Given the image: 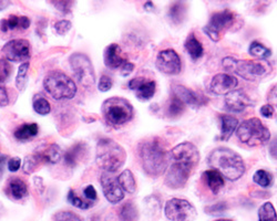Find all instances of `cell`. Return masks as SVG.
Listing matches in <instances>:
<instances>
[{
    "mask_svg": "<svg viewBox=\"0 0 277 221\" xmlns=\"http://www.w3.org/2000/svg\"><path fill=\"white\" fill-rule=\"evenodd\" d=\"M209 165L228 180L240 179L245 173L241 156L229 148H216L209 156Z\"/></svg>",
    "mask_w": 277,
    "mask_h": 221,
    "instance_id": "obj_1",
    "label": "cell"
},
{
    "mask_svg": "<svg viewBox=\"0 0 277 221\" xmlns=\"http://www.w3.org/2000/svg\"><path fill=\"white\" fill-rule=\"evenodd\" d=\"M120 218L122 221H135L137 219L136 207L131 201L122 206L120 210Z\"/></svg>",
    "mask_w": 277,
    "mask_h": 221,
    "instance_id": "obj_34",
    "label": "cell"
},
{
    "mask_svg": "<svg viewBox=\"0 0 277 221\" xmlns=\"http://www.w3.org/2000/svg\"><path fill=\"white\" fill-rule=\"evenodd\" d=\"M71 69L81 86L90 89L96 83V74L89 58L83 53H75L70 57Z\"/></svg>",
    "mask_w": 277,
    "mask_h": 221,
    "instance_id": "obj_8",
    "label": "cell"
},
{
    "mask_svg": "<svg viewBox=\"0 0 277 221\" xmlns=\"http://www.w3.org/2000/svg\"><path fill=\"white\" fill-rule=\"evenodd\" d=\"M52 5H54L55 7L58 8L61 12L67 14V12H69L71 9L72 2H54L52 3Z\"/></svg>",
    "mask_w": 277,
    "mask_h": 221,
    "instance_id": "obj_45",
    "label": "cell"
},
{
    "mask_svg": "<svg viewBox=\"0 0 277 221\" xmlns=\"http://www.w3.org/2000/svg\"><path fill=\"white\" fill-rule=\"evenodd\" d=\"M28 69H29V62L22 63L18 70L17 79H16V86L19 91H24L27 87L28 83Z\"/></svg>",
    "mask_w": 277,
    "mask_h": 221,
    "instance_id": "obj_33",
    "label": "cell"
},
{
    "mask_svg": "<svg viewBox=\"0 0 277 221\" xmlns=\"http://www.w3.org/2000/svg\"><path fill=\"white\" fill-rule=\"evenodd\" d=\"M186 104H184L182 101H180L177 97L173 96L172 101H171V103L169 104V114L171 116H177V115H181L183 113L184 110V106Z\"/></svg>",
    "mask_w": 277,
    "mask_h": 221,
    "instance_id": "obj_38",
    "label": "cell"
},
{
    "mask_svg": "<svg viewBox=\"0 0 277 221\" xmlns=\"http://www.w3.org/2000/svg\"><path fill=\"white\" fill-rule=\"evenodd\" d=\"M253 179H254V181L257 185H260V186L264 187V188L270 187V185H272V183H273L272 175H270V173L264 171V170L257 171L254 174Z\"/></svg>",
    "mask_w": 277,
    "mask_h": 221,
    "instance_id": "obj_35",
    "label": "cell"
},
{
    "mask_svg": "<svg viewBox=\"0 0 277 221\" xmlns=\"http://www.w3.org/2000/svg\"><path fill=\"white\" fill-rule=\"evenodd\" d=\"M142 167L150 176H160L168 167V154L156 140L143 142L138 147Z\"/></svg>",
    "mask_w": 277,
    "mask_h": 221,
    "instance_id": "obj_2",
    "label": "cell"
},
{
    "mask_svg": "<svg viewBox=\"0 0 277 221\" xmlns=\"http://www.w3.org/2000/svg\"><path fill=\"white\" fill-rule=\"evenodd\" d=\"M102 114L108 124L120 126L129 122L133 116L131 103L122 97H110L102 104Z\"/></svg>",
    "mask_w": 277,
    "mask_h": 221,
    "instance_id": "obj_7",
    "label": "cell"
},
{
    "mask_svg": "<svg viewBox=\"0 0 277 221\" xmlns=\"http://www.w3.org/2000/svg\"><path fill=\"white\" fill-rule=\"evenodd\" d=\"M9 74H10L9 63L6 60L0 59V83H3L7 80L9 77Z\"/></svg>",
    "mask_w": 277,
    "mask_h": 221,
    "instance_id": "obj_41",
    "label": "cell"
},
{
    "mask_svg": "<svg viewBox=\"0 0 277 221\" xmlns=\"http://www.w3.org/2000/svg\"><path fill=\"white\" fill-rule=\"evenodd\" d=\"M129 88L133 90L136 97L141 101H149L155 93V82L147 81L143 77H136L129 82Z\"/></svg>",
    "mask_w": 277,
    "mask_h": 221,
    "instance_id": "obj_17",
    "label": "cell"
},
{
    "mask_svg": "<svg viewBox=\"0 0 277 221\" xmlns=\"http://www.w3.org/2000/svg\"><path fill=\"white\" fill-rule=\"evenodd\" d=\"M259 221H277V213L273 204L265 203L259 210Z\"/></svg>",
    "mask_w": 277,
    "mask_h": 221,
    "instance_id": "obj_31",
    "label": "cell"
},
{
    "mask_svg": "<svg viewBox=\"0 0 277 221\" xmlns=\"http://www.w3.org/2000/svg\"><path fill=\"white\" fill-rule=\"evenodd\" d=\"M186 48L189 52V54L191 56V58H192L193 60L200 59V58L203 56V52H204L203 45L199 40H197L194 34H191L188 37L187 41H186Z\"/></svg>",
    "mask_w": 277,
    "mask_h": 221,
    "instance_id": "obj_27",
    "label": "cell"
},
{
    "mask_svg": "<svg viewBox=\"0 0 277 221\" xmlns=\"http://www.w3.org/2000/svg\"><path fill=\"white\" fill-rule=\"evenodd\" d=\"M268 100L273 104V105L277 106V84L272 88L268 93Z\"/></svg>",
    "mask_w": 277,
    "mask_h": 221,
    "instance_id": "obj_51",
    "label": "cell"
},
{
    "mask_svg": "<svg viewBox=\"0 0 277 221\" xmlns=\"http://www.w3.org/2000/svg\"><path fill=\"white\" fill-rule=\"evenodd\" d=\"M235 21V14L228 9L222 10L211 17L210 22L204 27V32L212 39L213 41H219L221 34L233 25Z\"/></svg>",
    "mask_w": 277,
    "mask_h": 221,
    "instance_id": "obj_9",
    "label": "cell"
},
{
    "mask_svg": "<svg viewBox=\"0 0 277 221\" xmlns=\"http://www.w3.org/2000/svg\"><path fill=\"white\" fill-rule=\"evenodd\" d=\"M3 54L8 61L28 62L30 59V43L25 39H15L6 43L3 48Z\"/></svg>",
    "mask_w": 277,
    "mask_h": 221,
    "instance_id": "obj_11",
    "label": "cell"
},
{
    "mask_svg": "<svg viewBox=\"0 0 277 221\" xmlns=\"http://www.w3.org/2000/svg\"><path fill=\"white\" fill-rule=\"evenodd\" d=\"M39 164V160L36 157V155H30L28 157H26L24 166H22V171L25 174H31L34 173L35 170L37 168Z\"/></svg>",
    "mask_w": 277,
    "mask_h": 221,
    "instance_id": "obj_39",
    "label": "cell"
},
{
    "mask_svg": "<svg viewBox=\"0 0 277 221\" xmlns=\"http://www.w3.org/2000/svg\"><path fill=\"white\" fill-rule=\"evenodd\" d=\"M223 68L243 77L247 81H257L267 76L272 66L266 61H249V60H237L234 58L227 57L222 61Z\"/></svg>",
    "mask_w": 277,
    "mask_h": 221,
    "instance_id": "obj_4",
    "label": "cell"
},
{
    "mask_svg": "<svg viewBox=\"0 0 277 221\" xmlns=\"http://www.w3.org/2000/svg\"><path fill=\"white\" fill-rule=\"evenodd\" d=\"M35 185H36V187L39 189V192L42 194L43 189H44V187H43V183H42L41 177H35Z\"/></svg>",
    "mask_w": 277,
    "mask_h": 221,
    "instance_id": "obj_53",
    "label": "cell"
},
{
    "mask_svg": "<svg viewBox=\"0 0 277 221\" xmlns=\"http://www.w3.org/2000/svg\"><path fill=\"white\" fill-rule=\"evenodd\" d=\"M83 194H84L85 198H87L89 201H94L97 199V191H96L94 186L90 185L88 187H85L84 190H83Z\"/></svg>",
    "mask_w": 277,
    "mask_h": 221,
    "instance_id": "obj_46",
    "label": "cell"
},
{
    "mask_svg": "<svg viewBox=\"0 0 277 221\" xmlns=\"http://www.w3.org/2000/svg\"><path fill=\"white\" fill-rule=\"evenodd\" d=\"M125 62H127V59L123 56L121 48L117 43H112L105 49L104 63L108 68L117 69L119 67H122V64Z\"/></svg>",
    "mask_w": 277,
    "mask_h": 221,
    "instance_id": "obj_20",
    "label": "cell"
},
{
    "mask_svg": "<svg viewBox=\"0 0 277 221\" xmlns=\"http://www.w3.org/2000/svg\"><path fill=\"white\" fill-rule=\"evenodd\" d=\"M112 80L111 77H109L108 75H102L100 77V81H99V90L101 91V92H107L111 88H112Z\"/></svg>",
    "mask_w": 277,
    "mask_h": 221,
    "instance_id": "obj_44",
    "label": "cell"
},
{
    "mask_svg": "<svg viewBox=\"0 0 277 221\" xmlns=\"http://www.w3.org/2000/svg\"><path fill=\"white\" fill-rule=\"evenodd\" d=\"M221 140L226 142L233 135L235 129L239 127V121L232 115H221Z\"/></svg>",
    "mask_w": 277,
    "mask_h": 221,
    "instance_id": "obj_23",
    "label": "cell"
},
{
    "mask_svg": "<svg viewBox=\"0 0 277 221\" xmlns=\"http://www.w3.org/2000/svg\"><path fill=\"white\" fill-rule=\"evenodd\" d=\"M216 221H232V220H229V219H219V220H216Z\"/></svg>",
    "mask_w": 277,
    "mask_h": 221,
    "instance_id": "obj_56",
    "label": "cell"
},
{
    "mask_svg": "<svg viewBox=\"0 0 277 221\" xmlns=\"http://www.w3.org/2000/svg\"><path fill=\"white\" fill-rule=\"evenodd\" d=\"M269 154L273 158L277 159V137L270 142L269 144Z\"/></svg>",
    "mask_w": 277,
    "mask_h": 221,
    "instance_id": "obj_52",
    "label": "cell"
},
{
    "mask_svg": "<svg viewBox=\"0 0 277 221\" xmlns=\"http://www.w3.org/2000/svg\"><path fill=\"white\" fill-rule=\"evenodd\" d=\"M20 165H21V160H20V158H18V157L11 158L8 161V167H9L10 172H14V173L17 172L19 168H20Z\"/></svg>",
    "mask_w": 277,
    "mask_h": 221,
    "instance_id": "obj_47",
    "label": "cell"
},
{
    "mask_svg": "<svg viewBox=\"0 0 277 221\" xmlns=\"http://www.w3.org/2000/svg\"><path fill=\"white\" fill-rule=\"evenodd\" d=\"M194 168L190 165L183 164V162H175L172 161V165L169 168L167 177H166V184L172 188V189H177L187 184L191 173Z\"/></svg>",
    "mask_w": 277,
    "mask_h": 221,
    "instance_id": "obj_13",
    "label": "cell"
},
{
    "mask_svg": "<svg viewBox=\"0 0 277 221\" xmlns=\"http://www.w3.org/2000/svg\"><path fill=\"white\" fill-rule=\"evenodd\" d=\"M68 200L71 205H74L75 207L79 208V209H89L90 207L94 206L92 201H85L82 198L78 197L77 195L74 191H69L68 194Z\"/></svg>",
    "mask_w": 277,
    "mask_h": 221,
    "instance_id": "obj_36",
    "label": "cell"
},
{
    "mask_svg": "<svg viewBox=\"0 0 277 221\" xmlns=\"http://www.w3.org/2000/svg\"><path fill=\"white\" fill-rule=\"evenodd\" d=\"M38 134V125L36 123H30V124H24L18 127L15 131V137L20 141L29 140Z\"/></svg>",
    "mask_w": 277,
    "mask_h": 221,
    "instance_id": "obj_28",
    "label": "cell"
},
{
    "mask_svg": "<svg viewBox=\"0 0 277 221\" xmlns=\"http://www.w3.org/2000/svg\"><path fill=\"white\" fill-rule=\"evenodd\" d=\"M261 114L265 118H272L274 114V107L270 105V104H266V105H263L261 108Z\"/></svg>",
    "mask_w": 277,
    "mask_h": 221,
    "instance_id": "obj_50",
    "label": "cell"
},
{
    "mask_svg": "<svg viewBox=\"0 0 277 221\" xmlns=\"http://www.w3.org/2000/svg\"><path fill=\"white\" fill-rule=\"evenodd\" d=\"M224 103L229 112L233 113H240L252 104L249 97L241 90H234L233 92L228 93Z\"/></svg>",
    "mask_w": 277,
    "mask_h": 221,
    "instance_id": "obj_18",
    "label": "cell"
},
{
    "mask_svg": "<svg viewBox=\"0 0 277 221\" xmlns=\"http://www.w3.org/2000/svg\"><path fill=\"white\" fill-rule=\"evenodd\" d=\"M248 52L250 56L259 58V59H267V58L272 56V51H270L268 48L264 47L262 43L256 42V41L250 43Z\"/></svg>",
    "mask_w": 277,
    "mask_h": 221,
    "instance_id": "obj_32",
    "label": "cell"
},
{
    "mask_svg": "<svg viewBox=\"0 0 277 221\" xmlns=\"http://www.w3.org/2000/svg\"><path fill=\"white\" fill-rule=\"evenodd\" d=\"M173 94L184 104H189V105L201 106L206 102L205 100H204L203 96L197 94L196 92H194V91L182 86H174Z\"/></svg>",
    "mask_w": 277,
    "mask_h": 221,
    "instance_id": "obj_19",
    "label": "cell"
},
{
    "mask_svg": "<svg viewBox=\"0 0 277 221\" xmlns=\"http://www.w3.org/2000/svg\"><path fill=\"white\" fill-rule=\"evenodd\" d=\"M10 5L9 2H5V0H0V10H4L6 7Z\"/></svg>",
    "mask_w": 277,
    "mask_h": 221,
    "instance_id": "obj_55",
    "label": "cell"
},
{
    "mask_svg": "<svg viewBox=\"0 0 277 221\" xmlns=\"http://www.w3.org/2000/svg\"><path fill=\"white\" fill-rule=\"evenodd\" d=\"M236 135L242 143L252 147L266 144L270 139L268 128L255 118L243 121L237 127Z\"/></svg>",
    "mask_w": 277,
    "mask_h": 221,
    "instance_id": "obj_6",
    "label": "cell"
},
{
    "mask_svg": "<svg viewBox=\"0 0 277 221\" xmlns=\"http://www.w3.org/2000/svg\"><path fill=\"white\" fill-rule=\"evenodd\" d=\"M34 108L36 112L40 115H47L51 110L50 103L45 100L44 97H38V99H35Z\"/></svg>",
    "mask_w": 277,
    "mask_h": 221,
    "instance_id": "obj_37",
    "label": "cell"
},
{
    "mask_svg": "<svg viewBox=\"0 0 277 221\" xmlns=\"http://www.w3.org/2000/svg\"><path fill=\"white\" fill-rule=\"evenodd\" d=\"M156 67L161 72L169 75H176L181 72L182 63L179 54L172 49L161 51L156 58Z\"/></svg>",
    "mask_w": 277,
    "mask_h": 221,
    "instance_id": "obj_14",
    "label": "cell"
},
{
    "mask_svg": "<svg viewBox=\"0 0 277 221\" xmlns=\"http://www.w3.org/2000/svg\"><path fill=\"white\" fill-rule=\"evenodd\" d=\"M203 176L205 178L206 185L213 194H217L224 187V178L219 172L210 170L204 173Z\"/></svg>",
    "mask_w": 277,
    "mask_h": 221,
    "instance_id": "obj_24",
    "label": "cell"
},
{
    "mask_svg": "<svg viewBox=\"0 0 277 221\" xmlns=\"http://www.w3.org/2000/svg\"><path fill=\"white\" fill-rule=\"evenodd\" d=\"M30 25V19L28 17H18V16H9L7 19H4L0 22V29L4 32H7L15 29H28Z\"/></svg>",
    "mask_w": 277,
    "mask_h": 221,
    "instance_id": "obj_22",
    "label": "cell"
},
{
    "mask_svg": "<svg viewBox=\"0 0 277 221\" xmlns=\"http://www.w3.org/2000/svg\"><path fill=\"white\" fill-rule=\"evenodd\" d=\"M43 87L55 100L74 99L77 93V86L74 80L60 71H51L45 75Z\"/></svg>",
    "mask_w": 277,
    "mask_h": 221,
    "instance_id": "obj_5",
    "label": "cell"
},
{
    "mask_svg": "<svg viewBox=\"0 0 277 221\" xmlns=\"http://www.w3.org/2000/svg\"><path fill=\"white\" fill-rule=\"evenodd\" d=\"M56 221H82V219L78 214L71 211H60L56 213L55 216Z\"/></svg>",
    "mask_w": 277,
    "mask_h": 221,
    "instance_id": "obj_40",
    "label": "cell"
},
{
    "mask_svg": "<svg viewBox=\"0 0 277 221\" xmlns=\"http://www.w3.org/2000/svg\"><path fill=\"white\" fill-rule=\"evenodd\" d=\"M170 155L172 161L183 162V164L190 165L193 168L199 164L200 160L199 149L190 142H184L175 146L172 151H171Z\"/></svg>",
    "mask_w": 277,
    "mask_h": 221,
    "instance_id": "obj_12",
    "label": "cell"
},
{
    "mask_svg": "<svg viewBox=\"0 0 277 221\" xmlns=\"http://www.w3.org/2000/svg\"><path fill=\"white\" fill-rule=\"evenodd\" d=\"M5 160H6L5 156H4V157H0V179H2L3 173H4V164H5Z\"/></svg>",
    "mask_w": 277,
    "mask_h": 221,
    "instance_id": "obj_54",
    "label": "cell"
},
{
    "mask_svg": "<svg viewBox=\"0 0 277 221\" xmlns=\"http://www.w3.org/2000/svg\"><path fill=\"white\" fill-rule=\"evenodd\" d=\"M102 190L105 198L111 204H118L124 198V194L121 186L118 183V178L108 176L107 174H103L101 176Z\"/></svg>",
    "mask_w": 277,
    "mask_h": 221,
    "instance_id": "obj_15",
    "label": "cell"
},
{
    "mask_svg": "<svg viewBox=\"0 0 277 221\" xmlns=\"http://www.w3.org/2000/svg\"><path fill=\"white\" fill-rule=\"evenodd\" d=\"M85 153V145L82 143L76 144L74 147H71L69 151L64 154V162L65 165L69 167H75L78 161L83 157V154Z\"/></svg>",
    "mask_w": 277,
    "mask_h": 221,
    "instance_id": "obj_25",
    "label": "cell"
},
{
    "mask_svg": "<svg viewBox=\"0 0 277 221\" xmlns=\"http://www.w3.org/2000/svg\"><path fill=\"white\" fill-rule=\"evenodd\" d=\"M9 103V99H8V94L7 91L4 88H0V107L7 106Z\"/></svg>",
    "mask_w": 277,
    "mask_h": 221,
    "instance_id": "obj_49",
    "label": "cell"
},
{
    "mask_svg": "<svg viewBox=\"0 0 277 221\" xmlns=\"http://www.w3.org/2000/svg\"><path fill=\"white\" fill-rule=\"evenodd\" d=\"M97 165L108 173H114L127 159L124 148L110 139H102L97 145Z\"/></svg>",
    "mask_w": 277,
    "mask_h": 221,
    "instance_id": "obj_3",
    "label": "cell"
},
{
    "mask_svg": "<svg viewBox=\"0 0 277 221\" xmlns=\"http://www.w3.org/2000/svg\"><path fill=\"white\" fill-rule=\"evenodd\" d=\"M184 15H186V6L183 3H174L169 9V17L175 24L183 21Z\"/></svg>",
    "mask_w": 277,
    "mask_h": 221,
    "instance_id": "obj_30",
    "label": "cell"
},
{
    "mask_svg": "<svg viewBox=\"0 0 277 221\" xmlns=\"http://www.w3.org/2000/svg\"><path fill=\"white\" fill-rule=\"evenodd\" d=\"M236 77L227 73H220L216 74L212 82H211V91L217 95H224L233 92L234 89L237 87Z\"/></svg>",
    "mask_w": 277,
    "mask_h": 221,
    "instance_id": "obj_16",
    "label": "cell"
},
{
    "mask_svg": "<svg viewBox=\"0 0 277 221\" xmlns=\"http://www.w3.org/2000/svg\"><path fill=\"white\" fill-rule=\"evenodd\" d=\"M164 211L171 221H194L196 218L195 208L184 199L173 198L169 200Z\"/></svg>",
    "mask_w": 277,
    "mask_h": 221,
    "instance_id": "obj_10",
    "label": "cell"
},
{
    "mask_svg": "<svg viewBox=\"0 0 277 221\" xmlns=\"http://www.w3.org/2000/svg\"><path fill=\"white\" fill-rule=\"evenodd\" d=\"M9 191L11 196L16 199H21L24 198L28 192V187L26 185L24 180L15 178L10 180L9 183Z\"/></svg>",
    "mask_w": 277,
    "mask_h": 221,
    "instance_id": "obj_29",
    "label": "cell"
},
{
    "mask_svg": "<svg viewBox=\"0 0 277 221\" xmlns=\"http://www.w3.org/2000/svg\"><path fill=\"white\" fill-rule=\"evenodd\" d=\"M118 183L121 186L122 190L127 191L129 194H133L136 188V183L133 174L130 170L123 171L118 177Z\"/></svg>",
    "mask_w": 277,
    "mask_h": 221,
    "instance_id": "obj_26",
    "label": "cell"
},
{
    "mask_svg": "<svg viewBox=\"0 0 277 221\" xmlns=\"http://www.w3.org/2000/svg\"><path fill=\"white\" fill-rule=\"evenodd\" d=\"M226 209H227V205L225 203H219L206 208V211L210 214H213V216L214 214L215 216H219V214H222Z\"/></svg>",
    "mask_w": 277,
    "mask_h": 221,
    "instance_id": "obj_42",
    "label": "cell"
},
{
    "mask_svg": "<svg viewBox=\"0 0 277 221\" xmlns=\"http://www.w3.org/2000/svg\"><path fill=\"white\" fill-rule=\"evenodd\" d=\"M134 69V64H132L130 62H125L122 64V67H121V75L123 76H128L129 74L132 73V71H133Z\"/></svg>",
    "mask_w": 277,
    "mask_h": 221,
    "instance_id": "obj_48",
    "label": "cell"
},
{
    "mask_svg": "<svg viewBox=\"0 0 277 221\" xmlns=\"http://www.w3.org/2000/svg\"><path fill=\"white\" fill-rule=\"evenodd\" d=\"M39 162H47V164H57L61 159V148L57 144H50L44 147L42 151H37L35 154Z\"/></svg>",
    "mask_w": 277,
    "mask_h": 221,
    "instance_id": "obj_21",
    "label": "cell"
},
{
    "mask_svg": "<svg viewBox=\"0 0 277 221\" xmlns=\"http://www.w3.org/2000/svg\"><path fill=\"white\" fill-rule=\"evenodd\" d=\"M55 29H56V32L58 35H60V36L65 35L71 29V22L68 21V20L58 21L55 24Z\"/></svg>",
    "mask_w": 277,
    "mask_h": 221,
    "instance_id": "obj_43",
    "label": "cell"
}]
</instances>
